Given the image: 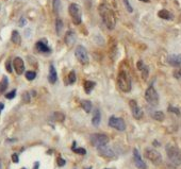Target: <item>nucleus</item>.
Listing matches in <instances>:
<instances>
[{"label":"nucleus","instance_id":"nucleus-42","mask_svg":"<svg viewBox=\"0 0 181 169\" xmlns=\"http://www.w3.org/2000/svg\"><path fill=\"white\" fill-rule=\"evenodd\" d=\"M176 167H177V166H175V165H174V164H172V163L167 165V169H177Z\"/></svg>","mask_w":181,"mask_h":169},{"label":"nucleus","instance_id":"nucleus-4","mask_svg":"<svg viewBox=\"0 0 181 169\" xmlns=\"http://www.w3.org/2000/svg\"><path fill=\"white\" fill-rule=\"evenodd\" d=\"M68 12H69L72 23L75 25H80L82 22V12H81L80 6L77 3H71L68 8Z\"/></svg>","mask_w":181,"mask_h":169},{"label":"nucleus","instance_id":"nucleus-43","mask_svg":"<svg viewBox=\"0 0 181 169\" xmlns=\"http://www.w3.org/2000/svg\"><path fill=\"white\" fill-rule=\"evenodd\" d=\"M3 109H4V104L2 102H0V114H1V112H2Z\"/></svg>","mask_w":181,"mask_h":169},{"label":"nucleus","instance_id":"nucleus-38","mask_svg":"<svg viewBox=\"0 0 181 169\" xmlns=\"http://www.w3.org/2000/svg\"><path fill=\"white\" fill-rule=\"evenodd\" d=\"M12 161L14 162V163H18V162H19V157H18V154L17 153L12 154Z\"/></svg>","mask_w":181,"mask_h":169},{"label":"nucleus","instance_id":"nucleus-41","mask_svg":"<svg viewBox=\"0 0 181 169\" xmlns=\"http://www.w3.org/2000/svg\"><path fill=\"white\" fill-rule=\"evenodd\" d=\"M25 25H26V19H25V18H21V19H20V23H19V26L23 27V26H25Z\"/></svg>","mask_w":181,"mask_h":169},{"label":"nucleus","instance_id":"nucleus-44","mask_svg":"<svg viewBox=\"0 0 181 169\" xmlns=\"http://www.w3.org/2000/svg\"><path fill=\"white\" fill-rule=\"evenodd\" d=\"M39 165H40V163H37V162H36L35 165H34V169H37V168H39Z\"/></svg>","mask_w":181,"mask_h":169},{"label":"nucleus","instance_id":"nucleus-25","mask_svg":"<svg viewBox=\"0 0 181 169\" xmlns=\"http://www.w3.org/2000/svg\"><path fill=\"white\" fill-rule=\"evenodd\" d=\"M153 117L157 121H163L164 118H165V115H164V113L161 112V111H156L153 114Z\"/></svg>","mask_w":181,"mask_h":169},{"label":"nucleus","instance_id":"nucleus-10","mask_svg":"<svg viewBox=\"0 0 181 169\" xmlns=\"http://www.w3.org/2000/svg\"><path fill=\"white\" fill-rule=\"evenodd\" d=\"M97 150H98V152H99L100 155L103 156V157H106V159H113V157H115V152L113 151L112 148L109 147L108 145L98 147Z\"/></svg>","mask_w":181,"mask_h":169},{"label":"nucleus","instance_id":"nucleus-3","mask_svg":"<svg viewBox=\"0 0 181 169\" xmlns=\"http://www.w3.org/2000/svg\"><path fill=\"white\" fill-rule=\"evenodd\" d=\"M117 85L119 89L124 93H129L131 90V80H130L129 76L127 75L126 71L120 70L117 76Z\"/></svg>","mask_w":181,"mask_h":169},{"label":"nucleus","instance_id":"nucleus-32","mask_svg":"<svg viewBox=\"0 0 181 169\" xmlns=\"http://www.w3.org/2000/svg\"><path fill=\"white\" fill-rule=\"evenodd\" d=\"M15 96H16V89H13V90L10 91V93H8L5 95V98L6 99H13Z\"/></svg>","mask_w":181,"mask_h":169},{"label":"nucleus","instance_id":"nucleus-21","mask_svg":"<svg viewBox=\"0 0 181 169\" xmlns=\"http://www.w3.org/2000/svg\"><path fill=\"white\" fill-rule=\"evenodd\" d=\"M81 107H82V109L88 113H91V111H92V102L90 101V100H82L81 101Z\"/></svg>","mask_w":181,"mask_h":169},{"label":"nucleus","instance_id":"nucleus-7","mask_svg":"<svg viewBox=\"0 0 181 169\" xmlns=\"http://www.w3.org/2000/svg\"><path fill=\"white\" fill-rule=\"evenodd\" d=\"M145 99L153 107H157L159 104V95L154 86H149L146 89V91H145Z\"/></svg>","mask_w":181,"mask_h":169},{"label":"nucleus","instance_id":"nucleus-17","mask_svg":"<svg viewBox=\"0 0 181 169\" xmlns=\"http://www.w3.org/2000/svg\"><path fill=\"white\" fill-rule=\"evenodd\" d=\"M56 80H58L56 70H55L53 65H50V67H49V75H48V81L51 84H54L56 82Z\"/></svg>","mask_w":181,"mask_h":169},{"label":"nucleus","instance_id":"nucleus-11","mask_svg":"<svg viewBox=\"0 0 181 169\" xmlns=\"http://www.w3.org/2000/svg\"><path fill=\"white\" fill-rule=\"evenodd\" d=\"M129 105H130V109H131V113H132V116L135 119H141L143 117V111L142 109L137 105L135 100H130L129 101Z\"/></svg>","mask_w":181,"mask_h":169},{"label":"nucleus","instance_id":"nucleus-39","mask_svg":"<svg viewBox=\"0 0 181 169\" xmlns=\"http://www.w3.org/2000/svg\"><path fill=\"white\" fill-rule=\"evenodd\" d=\"M23 98H24V101L27 102V103H28L29 101H30V96H29V93H24Z\"/></svg>","mask_w":181,"mask_h":169},{"label":"nucleus","instance_id":"nucleus-30","mask_svg":"<svg viewBox=\"0 0 181 169\" xmlns=\"http://www.w3.org/2000/svg\"><path fill=\"white\" fill-rule=\"evenodd\" d=\"M35 77H36V73H35L34 71H27V72H26V78H27L29 81L34 80Z\"/></svg>","mask_w":181,"mask_h":169},{"label":"nucleus","instance_id":"nucleus-31","mask_svg":"<svg viewBox=\"0 0 181 169\" xmlns=\"http://www.w3.org/2000/svg\"><path fill=\"white\" fill-rule=\"evenodd\" d=\"M122 2H124V5H125V8L127 9V11H128L129 13H132V12H133V9H132L131 4H130L129 0H122Z\"/></svg>","mask_w":181,"mask_h":169},{"label":"nucleus","instance_id":"nucleus-46","mask_svg":"<svg viewBox=\"0 0 181 169\" xmlns=\"http://www.w3.org/2000/svg\"><path fill=\"white\" fill-rule=\"evenodd\" d=\"M104 169H110V168H104Z\"/></svg>","mask_w":181,"mask_h":169},{"label":"nucleus","instance_id":"nucleus-12","mask_svg":"<svg viewBox=\"0 0 181 169\" xmlns=\"http://www.w3.org/2000/svg\"><path fill=\"white\" fill-rule=\"evenodd\" d=\"M133 162H134L135 166L139 169H146L147 168L146 164H145V162L142 160V156H141V154L137 149H133Z\"/></svg>","mask_w":181,"mask_h":169},{"label":"nucleus","instance_id":"nucleus-6","mask_svg":"<svg viewBox=\"0 0 181 169\" xmlns=\"http://www.w3.org/2000/svg\"><path fill=\"white\" fill-rule=\"evenodd\" d=\"M90 140L94 147H101V146H104L108 145L109 143V137L108 135L103 134V133H94V134H91L90 136Z\"/></svg>","mask_w":181,"mask_h":169},{"label":"nucleus","instance_id":"nucleus-26","mask_svg":"<svg viewBox=\"0 0 181 169\" xmlns=\"http://www.w3.org/2000/svg\"><path fill=\"white\" fill-rule=\"evenodd\" d=\"M52 6H53L54 13L55 14H60V11H61V1H60V0H53Z\"/></svg>","mask_w":181,"mask_h":169},{"label":"nucleus","instance_id":"nucleus-14","mask_svg":"<svg viewBox=\"0 0 181 169\" xmlns=\"http://www.w3.org/2000/svg\"><path fill=\"white\" fill-rule=\"evenodd\" d=\"M168 64L174 67H179L181 65V54H172L167 58Z\"/></svg>","mask_w":181,"mask_h":169},{"label":"nucleus","instance_id":"nucleus-18","mask_svg":"<svg viewBox=\"0 0 181 169\" xmlns=\"http://www.w3.org/2000/svg\"><path fill=\"white\" fill-rule=\"evenodd\" d=\"M35 47H36V50L37 51H40V52H42V53H47V52H50V48L48 47V45L47 44H45L44 41H37L36 43V45H35Z\"/></svg>","mask_w":181,"mask_h":169},{"label":"nucleus","instance_id":"nucleus-47","mask_svg":"<svg viewBox=\"0 0 181 169\" xmlns=\"http://www.w3.org/2000/svg\"><path fill=\"white\" fill-rule=\"evenodd\" d=\"M23 169H26V168H23Z\"/></svg>","mask_w":181,"mask_h":169},{"label":"nucleus","instance_id":"nucleus-2","mask_svg":"<svg viewBox=\"0 0 181 169\" xmlns=\"http://www.w3.org/2000/svg\"><path fill=\"white\" fill-rule=\"evenodd\" d=\"M167 157L172 164L175 166H180L181 165V150L178 147L174 145H167L165 148Z\"/></svg>","mask_w":181,"mask_h":169},{"label":"nucleus","instance_id":"nucleus-35","mask_svg":"<svg viewBox=\"0 0 181 169\" xmlns=\"http://www.w3.org/2000/svg\"><path fill=\"white\" fill-rule=\"evenodd\" d=\"M174 76H175V78L181 83V70H176V71L174 72Z\"/></svg>","mask_w":181,"mask_h":169},{"label":"nucleus","instance_id":"nucleus-8","mask_svg":"<svg viewBox=\"0 0 181 169\" xmlns=\"http://www.w3.org/2000/svg\"><path fill=\"white\" fill-rule=\"evenodd\" d=\"M75 55L77 60L81 63V64H88L90 59H89V54L86 49L83 46H78L75 50Z\"/></svg>","mask_w":181,"mask_h":169},{"label":"nucleus","instance_id":"nucleus-22","mask_svg":"<svg viewBox=\"0 0 181 169\" xmlns=\"http://www.w3.org/2000/svg\"><path fill=\"white\" fill-rule=\"evenodd\" d=\"M63 28H64V25H63L62 19L56 18V20H55V31H56L58 35H61V33L63 31Z\"/></svg>","mask_w":181,"mask_h":169},{"label":"nucleus","instance_id":"nucleus-29","mask_svg":"<svg viewBox=\"0 0 181 169\" xmlns=\"http://www.w3.org/2000/svg\"><path fill=\"white\" fill-rule=\"evenodd\" d=\"M54 118H55V120L56 121H63L64 119H65V116H64V114L63 113H61V112H56V113H54Z\"/></svg>","mask_w":181,"mask_h":169},{"label":"nucleus","instance_id":"nucleus-15","mask_svg":"<svg viewBox=\"0 0 181 169\" xmlns=\"http://www.w3.org/2000/svg\"><path fill=\"white\" fill-rule=\"evenodd\" d=\"M101 121V113L99 109H95L93 111V117H92V123L94 126H98Z\"/></svg>","mask_w":181,"mask_h":169},{"label":"nucleus","instance_id":"nucleus-23","mask_svg":"<svg viewBox=\"0 0 181 169\" xmlns=\"http://www.w3.org/2000/svg\"><path fill=\"white\" fill-rule=\"evenodd\" d=\"M158 16L162 18V19H166V20H169L172 18V14L167 11V10H161V11H159L158 13Z\"/></svg>","mask_w":181,"mask_h":169},{"label":"nucleus","instance_id":"nucleus-20","mask_svg":"<svg viewBox=\"0 0 181 169\" xmlns=\"http://www.w3.org/2000/svg\"><path fill=\"white\" fill-rule=\"evenodd\" d=\"M11 39H12V41L15 45H20V43H21V37H20V34L18 33V31H13L12 32V36H11Z\"/></svg>","mask_w":181,"mask_h":169},{"label":"nucleus","instance_id":"nucleus-16","mask_svg":"<svg viewBox=\"0 0 181 169\" xmlns=\"http://www.w3.org/2000/svg\"><path fill=\"white\" fill-rule=\"evenodd\" d=\"M76 33L74 31H68L66 33V35H65V43H66L67 46H72L75 44V41H76Z\"/></svg>","mask_w":181,"mask_h":169},{"label":"nucleus","instance_id":"nucleus-34","mask_svg":"<svg viewBox=\"0 0 181 169\" xmlns=\"http://www.w3.org/2000/svg\"><path fill=\"white\" fill-rule=\"evenodd\" d=\"M168 111L169 112H172V113H174V114H176V115H180V111H179V109H177V108H174V107H169L168 108Z\"/></svg>","mask_w":181,"mask_h":169},{"label":"nucleus","instance_id":"nucleus-36","mask_svg":"<svg viewBox=\"0 0 181 169\" xmlns=\"http://www.w3.org/2000/svg\"><path fill=\"white\" fill-rule=\"evenodd\" d=\"M65 164H66V161H65V160H63L62 157H58V165H59L60 167L64 166Z\"/></svg>","mask_w":181,"mask_h":169},{"label":"nucleus","instance_id":"nucleus-9","mask_svg":"<svg viewBox=\"0 0 181 169\" xmlns=\"http://www.w3.org/2000/svg\"><path fill=\"white\" fill-rule=\"evenodd\" d=\"M109 125L113 129H116L117 131H125L126 129V124L125 121L122 120L121 118L116 117V116H111L110 119H109Z\"/></svg>","mask_w":181,"mask_h":169},{"label":"nucleus","instance_id":"nucleus-1","mask_svg":"<svg viewBox=\"0 0 181 169\" xmlns=\"http://www.w3.org/2000/svg\"><path fill=\"white\" fill-rule=\"evenodd\" d=\"M98 12H99L100 17H101V19H102L103 24L106 25V27L108 28V29L113 30L115 28V25H116V18H115L114 12L104 3L99 5Z\"/></svg>","mask_w":181,"mask_h":169},{"label":"nucleus","instance_id":"nucleus-33","mask_svg":"<svg viewBox=\"0 0 181 169\" xmlns=\"http://www.w3.org/2000/svg\"><path fill=\"white\" fill-rule=\"evenodd\" d=\"M141 71H142V76H143V78H144L145 80H146V79L148 78V68H147L146 66H145V67L141 70Z\"/></svg>","mask_w":181,"mask_h":169},{"label":"nucleus","instance_id":"nucleus-40","mask_svg":"<svg viewBox=\"0 0 181 169\" xmlns=\"http://www.w3.org/2000/svg\"><path fill=\"white\" fill-rule=\"evenodd\" d=\"M144 67H145V65H144L143 61H139V62H137V68H139V70H142Z\"/></svg>","mask_w":181,"mask_h":169},{"label":"nucleus","instance_id":"nucleus-45","mask_svg":"<svg viewBox=\"0 0 181 169\" xmlns=\"http://www.w3.org/2000/svg\"><path fill=\"white\" fill-rule=\"evenodd\" d=\"M141 1H144V2H149V0H141Z\"/></svg>","mask_w":181,"mask_h":169},{"label":"nucleus","instance_id":"nucleus-28","mask_svg":"<svg viewBox=\"0 0 181 169\" xmlns=\"http://www.w3.org/2000/svg\"><path fill=\"white\" fill-rule=\"evenodd\" d=\"M71 150L74 151L75 153L80 154V155H85V154H86V150L84 149V148H76V147H75V144H74V146H72Z\"/></svg>","mask_w":181,"mask_h":169},{"label":"nucleus","instance_id":"nucleus-24","mask_svg":"<svg viewBox=\"0 0 181 169\" xmlns=\"http://www.w3.org/2000/svg\"><path fill=\"white\" fill-rule=\"evenodd\" d=\"M8 85H9V80L6 77H3L1 82H0V94H2L5 91V89L8 88Z\"/></svg>","mask_w":181,"mask_h":169},{"label":"nucleus","instance_id":"nucleus-27","mask_svg":"<svg viewBox=\"0 0 181 169\" xmlns=\"http://www.w3.org/2000/svg\"><path fill=\"white\" fill-rule=\"evenodd\" d=\"M76 82V72L72 70L68 73V78H67V84H74Z\"/></svg>","mask_w":181,"mask_h":169},{"label":"nucleus","instance_id":"nucleus-19","mask_svg":"<svg viewBox=\"0 0 181 169\" xmlns=\"http://www.w3.org/2000/svg\"><path fill=\"white\" fill-rule=\"evenodd\" d=\"M96 83L93 82V81H85L84 82V90L86 94H91V91L94 89V87H95Z\"/></svg>","mask_w":181,"mask_h":169},{"label":"nucleus","instance_id":"nucleus-13","mask_svg":"<svg viewBox=\"0 0 181 169\" xmlns=\"http://www.w3.org/2000/svg\"><path fill=\"white\" fill-rule=\"evenodd\" d=\"M13 67L15 69V71L17 75H23L25 71V63L21 58H15L13 61Z\"/></svg>","mask_w":181,"mask_h":169},{"label":"nucleus","instance_id":"nucleus-37","mask_svg":"<svg viewBox=\"0 0 181 169\" xmlns=\"http://www.w3.org/2000/svg\"><path fill=\"white\" fill-rule=\"evenodd\" d=\"M5 68H6V70H8L9 72H12V66H11V61H10V60L6 61V63H5Z\"/></svg>","mask_w":181,"mask_h":169},{"label":"nucleus","instance_id":"nucleus-5","mask_svg":"<svg viewBox=\"0 0 181 169\" xmlns=\"http://www.w3.org/2000/svg\"><path fill=\"white\" fill-rule=\"evenodd\" d=\"M144 155L148 161H150L154 165H160L162 164V155L160 152L153 149V148H147L144 151Z\"/></svg>","mask_w":181,"mask_h":169}]
</instances>
